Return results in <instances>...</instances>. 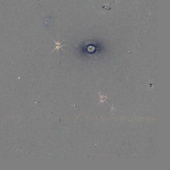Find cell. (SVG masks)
Wrapping results in <instances>:
<instances>
[{"instance_id": "1", "label": "cell", "mask_w": 170, "mask_h": 170, "mask_svg": "<svg viewBox=\"0 0 170 170\" xmlns=\"http://www.w3.org/2000/svg\"><path fill=\"white\" fill-rule=\"evenodd\" d=\"M53 42L55 43V45H56V47H55V49H54V50L53 51H53H54L55 50H56V49L59 50V49H61L62 50H64H64L62 49V46H64V45H62V42H55V41H54V40H53ZM53 52H52V53H53Z\"/></svg>"}]
</instances>
